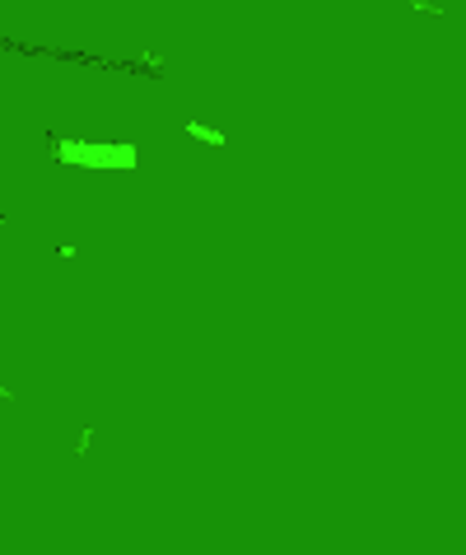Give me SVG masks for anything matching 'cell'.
Masks as SVG:
<instances>
[{"instance_id":"6da1fadb","label":"cell","mask_w":466,"mask_h":555,"mask_svg":"<svg viewBox=\"0 0 466 555\" xmlns=\"http://www.w3.org/2000/svg\"><path fill=\"white\" fill-rule=\"evenodd\" d=\"M52 155L56 159H89V164H103V168H117V164H135V145H56L52 140Z\"/></svg>"},{"instance_id":"7a4b0ae2","label":"cell","mask_w":466,"mask_h":555,"mask_svg":"<svg viewBox=\"0 0 466 555\" xmlns=\"http://www.w3.org/2000/svg\"><path fill=\"white\" fill-rule=\"evenodd\" d=\"M182 131H187L191 140H200V145H215V150H220V145H224V131H215V126L196 122V117H187V122H182Z\"/></svg>"}]
</instances>
